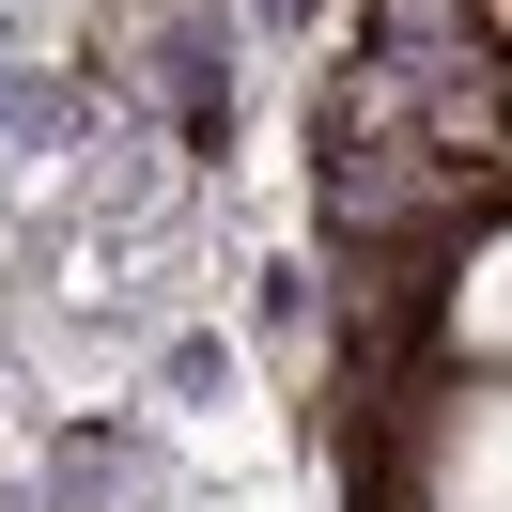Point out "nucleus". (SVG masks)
<instances>
[{
    "mask_svg": "<svg viewBox=\"0 0 512 512\" xmlns=\"http://www.w3.org/2000/svg\"><path fill=\"white\" fill-rule=\"evenodd\" d=\"M512 202V171H450L419 140H342L326 156V233L357 264H450V233H481Z\"/></svg>",
    "mask_w": 512,
    "mask_h": 512,
    "instance_id": "1",
    "label": "nucleus"
}]
</instances>
